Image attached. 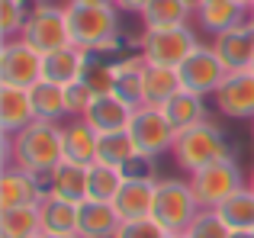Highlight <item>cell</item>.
Returning a JSON list of instances; mask_svg holds the SVG:
<instances>
[{
	"label": "cell",
	"mask_w": 254,
	"mask_h": 238,
	"mask_svg": "<svg viewBox=\"0 0 254 238\" xmlns=\"http://www.w3.org/2000/svg\"><path fill=\"white\" fill-rule=\"evenodd\" d=\"M126 174L123 168H113V164H90L87 168V200H100V203H113L116 193L123 190Z\"/></svg>",
	"instance_id": "obj_29"
},
{
	"label": "cell",
	"mask_w": 254,
	"mask_h": 238,
	"mask_svg": "<svg viewBox=\"0 0 254 238\" xmlns=\"http://www.w3.org/2000/svg\"><path fill=\"white\" fill-rule=\"evenodd\" d=\"M155 196H158V177H126V183L116 193L113 206H116L123 222L148 219L155 213Z\"/></svg>",
	"instance_id": "obj_12"
},
{
	"label": "cell",
	"mask_w": 254,
	"mask_h": 238,
	"mask_svg": "<svg viewBox=\"0 0 254 238\" xmlns=\"http://www.w3.org/2000/svg\"><path fill=\"white\" fill-rule=\"evenodd\" d=\"M251 26H254V13H251Z\"/></svg>",
	"instance_id": "obj_48"
},
{
	"label": "cell",
	"mask_w": 254,
	"mask_h": 238,
	"mask_svg": "<svg viewBox=\"0 0 254 238\" xmlns=\"http://www.w3.org/2000/svg\"><path fill=\"white\" fill-rule=\"evenodd\" d=\"M71 45L87 55H110L119 49V10L116 6H87V3H64Z\"/></svg>",
	"instance_id": "obj_2"
},
{
	"label": "cell",
	"mask_w": 254,
	"mask_h": 238,
	"mask_svg": "<svg viewBox=\"0 0 254 238\" xmlns=\"http://www.w3.org/2000/svg\"><path fill=\"white\" fill-rule=\"evenodd\" d=\"M132 116H135V107L119 100L116 94H100L93 97V103L87 107L81 119H87L100 135H106V132H126L132 125Z\"/></svg>",
	"instance_id": "obj_16"
},
{
	"label": "cell",
	"mask_w": 254,
	"mask_h": 238,
	"mask_svg": "<svg viewBox=\"0 0 254 238\" xmlns=\"http://www.w3.org/2000/svg\"><path fill=\"white\" fill-rule=\"evenodd\" d=\"M171 155H174V161H177L180 171L196 174V171L209 168V164H219V161H225V158H232V145H229V138H225V132L219 129L212 119H206V122L193 125V129L180 132V135L174 138Z\"/></svg>",
	"instance_id": "obj_3"
},
{
	"label": "cell",
	"mask_w": 254,
	"mask_h": 238,
	"mask_svg": "<svg viewBox=\"0 0 254 238\" xmlns=\"http://www.w3.org/2000/svg\"><path fill=\"white\" fill-rule=\"evenodd\" d=\"M39 216H42V232L52 235H77V216H81V203L62 200L55 193H45L39 203Z\"/></svg>",
	"instance_id": "obj_22"
},
{
	"label": "cell",
	"mask_w": 254,
	"mask_h": 238,
	"mask_svg": "<svg viewBox=\"0 0 254 238\" xmlns=\"http://www.w3.org/2000/svg\"><path fill=\"white\" fill-rule=\"evenodd\" d=\"M251 138H254V119H251Z\"/></svg>",
	"instance_id": "obj_47"
},
{
	"label": "cell",
	"mask_w": 254,
	"mask_h": 238,
	"mask_svg": "<svg viewBox=\"0 0 254 238\" xmlns=\"http://www.w3.org/2000/svg\"><path fill=\"white\" fill-rule=\"evenodd\" d=\"M193 3L196 0H151L142 13L145 29H171V26H187L193 16Z\"/></svg>",
	"instance_id": "obj_25"
},
{
	"label": "cell",
	"mask_w": 254,
	"mask_h": 238,
	"mask_svg": "<svg viewBox=\"0 0 254 238\" xmlns=\"http://www.w3.org/2000/svg\"><path fill=\"white\" fill-rule=\"evenodd\" d=\"M248 187H254V168H251V183H248Z\"/></svg>",
	"instance_id": "obj_43"
},
{
	"label": "cell",
	"mask_w": 254,
	"mask_h": 238,
	"mask_svg": "<svg viewBox=\"0 0 254 238\" xmlns=\"http://www.w3.org/2000/svg\"><path fill=\"white\" fill-rule=\"evenodd\" d=\"M184 235L187 238H232V229L216 216V209H203Z\"/></svg>",
	"instance_id": "obj_34"
},
{
	"label": "cell",
	"mask_w": 254,
	"mask_h": 238,
	"mask_svg": "<svg viewBox=\"0 0 254 238\" xmlns=\"http://www.w3.org/2000/svg\"><path fill=\"white\" fill-rule=\"evenodd\" d=\"M251 13H254V0H251Z\"/></svg>",
	"instance_id": "obj_49"
},
{
	"label": "cell",
	"mask_w": 254,
	"mask_h": 238,
	"mask_svg": "<svg viewBox=\"0 0 254 238\" xmlns=\"http://www.w3.org/2000/svg\"><path fill=\"white\" fill-rule=\"evenodd\" d=\"M148 3L151 0H113V6H116L119 13H132V16H142Z\"/></svg>",
	"instance_id": "obj_38"
},
{
	"label": "cell",
	"mask_w": 254,
	"mask_h": 238,
	"mask_svg": "<svg viewBox=\"0 0 254 238\" xmlns=\"http://www.w3.org/2000/svg\"><path fill=\"white\" fill-rule=\"evenodd\" d=\"M32 49H39L42 55L55 49H64L71 45V32H68V16H64V6H55V3H32V13H29V23H26L23 36Z\"/></svg>",
	"instance_id": "obj_6"
},
{
	"label": "cell",
	"mask_w": 254,
	"mask_h": 238,
	"mask_svg": "<svg viewBox=\"0 0 254 238\" xmlns=\"http://www.w3.org/2000/svg\"><path fill=\"white\" fill-rule=\"evenodd\" d=\"M232 238H254V232H232Z\"/></svg>",
	"instance_id": "obj_41"
},
{
	"label": "cell",
	"mask_w": 254,
	"mask_h": 238,
	"mask_svg": "<svg viewBox=\"0 0 254 238\" xmlns=\"http://www.w3.org/2000/svg\"><path fill=\"white\" fill-rule=\"evenodd\" d=\"M42 232V216L39 206H16L0 209V238H26Z\"/></svg>",
	"instance_id": "obj_31"
},
{
	"label": "cell",
	"mask_w": 254,
	"mask_h": 238,
	"mask_svg": "<svg viewBox=\"0 0 254 238\" xmlns=\"http://www.w3.org/2000/svg\"><path fill=\"white\" fill-rule=\"evenodd\" d=\"M212 103L225 119H254V71H229Z\"/></svg>",
	"instance_id": "obj_11"
},
{
	"label": "cell",
	"mask_w": 254,
	"mask_h": 238,
	"mask_svg": "<svg viewBox=\"0 0 254 238\" xmlns=\"http://www.w3.org/2000/svg\"><path fill=\"white\" fill-rule=\"evenodd\" d=\"M196 193L199 206L203 209H216L225 196H232L238 187H245V177H242V168H238L235 158H225L219 164H209V168L196 171V174L187 177Z\"/></svg>",
	"instance_id": "obj_7"
},
{
	"label": "cell",
	"mask_w": 254,
	"mask_h": 238,
	"mask_svg": "<svg viewBox=\"0 0 254 238\" xmlns=\"http://www.w3.org/2000/svg\"><path fill=\"white\" fill-rule=\"evenodd\" d=\"M155 161L158 158H148V155H135L129 164L123 168L126 177H155Z\"/></svg>",
	"instance_id": "obj_37"
},
{
	"label": "cell",
	"mask_w": 254,
	"mask_h": 238,
	"mask_svg": "<svg viewBox=\"0 0 254 238\" xmlns=\"http://www.w3.org/2000/svg\"><path fill=\"white\" fill-rule=\"evenodd\" d=\"M193 16H196L199 29H206L209 36H219L225 29H235V26L248 23L251 10L242 0H196L193 3Z\"/></svg>",
	"instance_id": "obj_14"
},
{
	"label": "cell",
	"mask_w": 254,
	"mask_h": 238,
	"mask_svg": "<svg viewBox=\"0 0 254 238\" xmlns=\"http://www.w3.org/2000/svg\"><path fill=\"white\" fill-rule=\"evenodd\" d=\"M45 196V187L29 174V171L6 164L0 174V209H16V206H39Z\"/></svg>",
	"instance_id": "obj_15"
},
{
	"label": "cell",
	"mask_w": 254,
	"mask_h": 238,
	"mask_svg": "<svg viewBox=\"0 0 254 238\" xmlns=\"http://www.w3.org/2000/svg\"><path fill=\"white\" fill-rule=\"evenodd\" d=\"M168 232H164L161 226H158L155 219H132V222H123L119 226V232H116V238H164Z\"/></svg>",
	"instance_id": "obj_36"
},
{
	"label": "cell",
	"mask_w": 254,
	"mask_h": 238,
	"mask_svg": "<svg viewBox=\"0 0 254 238\" xmlns=\"http://www.w3.org/2000/svg\"><path fill=\"white\" fill-rule=\"evenodd\" d=\"M142 68H145V58L135 55V58H123L116 61V87L113 94L119 100H126L129 107H145V87H142Z\"/></svg>",
	"instance_id": "obj_27"
},
{
	"label": "cell",
	"mask_w": 254,
	"mask_h": 238,
	"mask_svg": "<svg viewBox=\"0 0 254 238\" xmlns=\"http://www.w3.org/2000/svg\"><path fill=\"white\" fill-rule=\"evenodd\" d=\"M42 81V52L32 49L26 39H10L0 45V84L26 87Z\"/></svg>",
	"instance_id": "obj_9"
},
{
	"label": "cell",
	"mask_w": 254,
	"mask_h": 238,
	"mask_svg": "<svg viewBox=\"0 0 254 238\" xmlns=\"http://www.w3.org/2000/svg\"><path fill=\"white\" fill-rule=\"evenodd\" d=\"M84 61H87V52H81L77 45H64V49L49 52V55H42V81H52V84L64 87V84L81 77Z\"/></svg>",
	"instance_id": "obj_23"
},
{
	"label": "cell",
	"mask_w": 254,
	"mask_h": 238,
	"mask_svg": "<svg viewBox=\"0 0 254 238\" xmlns=\"http://www.w3.org/2000/svg\"><path fill=\"white\" fill-rule=\"evenodd\" d=\"M129 132L138 145V155H148V158L168 155L174 148V138H177V132L168 122V116L161 113V107H138Z\"/></svg>",
	"instance_id": "obj_10"
},
{
	"label": "cell",
	"mask_w": 254,
	"mask_h": 238,
	"mask_svg": "<svg viewBox=\"0 0 254 238\" xmlns=\"http://www.w3.org/2000/svg\"><path fill=\"white\" fill-rule=\"evenodd\" d=\"M251 71H254V64H251Z\"/></svg>",
	"instance_id": "obj_50"
},
{
	"label": "cell",
	"mask_w": 254,
	"mask_h": 238,
	"mask_svg": "<svg viewBox=\"0 0 254 238\" xmlns=\"http://www.w3.org/2000/svg\"><path fill=\"white\" fill-rule=\"evenodd\" d=\"M29 0H0V32H3V42L19 39L29 23Z\"/></svg>",
	"instance_id": "obj_33"
},
{
	"label": "cell",
	"mask_w": 254,
	"mask_h": 238,
	"mask_svg": "<svg viewBox=\"0 0 254 238\" xmlns=\"http://www.w3.org/2000/svg\"><path fill=\"white\" fill-rule=\"evenodd\" d=\"M62 135H64V161L84 164V168L97 164L100 132L87 119H68V122H62Z\"/></svg>",
	"instance_id": "obj_17"
},
{
	"label": "cell",
	"mask_w": 254,
	"mask_h": 238,
	"mask_svg": "<svg viewBox=\"0 0 254 238\" xmlns=\"http://www.w3.org/2000/svg\"><path fill=\"white\" fill-rule=\"evenodd\" d=\"M203 213L190 180L180 177H158V196H155V213L151 219L171 235H184L193 226V219Z\"/></svg>",
	"instance_id": "obj_4"
},
{
	"label": "cell",
	"mask_w": 254,
	"mask_h": 238,
	"mask_svg": "<svg viewBox=\"0 0 254 238\" xmlns=\"http://www.w3.org/2000/svg\"><path fill=\"white\" fill-rule=\"evenodd\" d=\"M29 3H49V0H29Z\"/></svg>",
	"instance_id": "obj_44"
},
{
	"label": "cell",
	"mask_w": 254,
	"mask_h": 238,
	"mask_svg": "<svg viewBox=\"0 0 254 238\" xmlns=\"http://www.w3.org/2000/svg\"><path fill=\"white\" fill-rule=\"evenodd\" d=\"M177 71H180L184 87L193 90V94H199V97H212L222 87V81L229 77V68H225L222 58L216 55V49H212V45H203V42L184 58V64H180Z\"/></svg>",
	"instance_id": "obj_8"
},
{
	"label": "cell",
	"mask_w": 254,
	"mask_h": 238,
	"mask_svg": "<svg viewBox=\"0 0 254 238\" xmlns=\"http://www.w3.org/2000/svg\"><path fill=\"white\" fill-rule=\"evenodd\" d=\"M29 122H36L29 90L13 87V84H0V129H3V135H16Z\"/></svg>",
	"instance_id": "obj_18"
},
{
	"label": "cell",
	"mask_w": 254,
	"mask_h": 238,
	"mask_svg": "<svg viewBox=\"0 0 254 238\" xmlns=\"http://www.w3.org/2000/svg\"><path fill=\"white\" fill-rule=\"evenodd\" d=\"M138 155V145L132 138V132H106L100 135V145H97V161L103 164H113V168H126L132 158Z\"/></svg>",
	"instance_id": "obj_30"
},
{
	"label": "cell",
	"mask_w": 254,
	"mask_h": 238,
	"mask_svg": "<svg viewBox=\"0 0 254 238\" xmlns=\"http://www.w3.org/2000/svg\"><path fill=\"white\" fill-rule=\"evenodd\" d=\"M164 238H187V235H171V232H168V235H164Z\"/></svg>",
	"instance_id": "obj_42"
},
{
	"label": "cell",
	"mask_w": 254,
	"mask_h": 238,
	"mask_svg": "<svg viewBox=\"0 0 254 238\" xmlns=\"http://www.w3.org/2000/svg\"><path fill=\"white\" fill-rule=\"evenodd\" d=\"M42 238H81V235H52V232H42Z\"/></svg>",
	"instance_id": "obj_40"
},
{
	"label": "cell",
	"mask_w": 254,
	"mask_h": 238,
	"mask_svg": "<svg viewBox=\"0 0 254 238\" xmlns=\"http://www.w3.org/2000/svg\"><path fill=\"white\" fill-rule=\"evenodd\" d=\"M81 81L97 97L100 94H113V87H116V61H110L106 55H87Z\"/></svg>",
	"instance_id": "obj_32"
},
{
	"label": "cell",
	"mask_w": 254,
	"mask_h": 238,
	"mask_svg": "<svg viewBox=\"0 0 254 238\" xmlns=\"http://www.w3.org/2000/svg\"><path fill=\"white\" fill-rule=\"evenodd\" d=\"M29 100L32 110H36V119L42 122H62L68 116V107H64V87L52 81H39L29 87Z\"/></svg>",
	"instance_id": "obj_28"
},
{
	"label": "cell",
	"mask_w": 254,
	"mask_h": 238,
	"mask_svg": "<svg viewBox=\"0 0 254 238\" xmlns=\"http://www.w3.org/2000/svg\"><path fill=\"white\" fill-rule=\"evenodd\" d=\"M26 238H42V232H39V235H26Z\"/></svg>",
	"instance_id": "obj_46"
},
{
	"label": "cell",
	"mask_w": 254,
	"mask_h": 238,
	"mask_svg": "<svg viewBox=\"0 0 254 238\" xmlns=\"http://www.w3.org/2000/svg\"><path fill=\"white\" fill-rule=\"evenodd\" d=\"M6 138V164L29 171L45 190L52 183V171L64 161V135H62V122H29L26 129H19L16 135H3Z\"/></svg>",
	"instance_id": "obj_1"
},
{
	"label": "cell",
	"mask_w": 254,
	"mask_h": 238,
	"mask_svg": "<svg viewBox=\"0 0 254 238\" xmlns=\"http://www.w3.org/2000/svg\"><path fill=\"white\" fill-rule=\"evenodd\" d=\"M93 90L87 87V84L77 77V81H71V84H64V107H68V116L71 119H81L87 113V107L93 103Z\"/></svg>",
	"instance_id": "obj_35"
},
{
	"label": "cell",
	"mask_w": 254,
	"mask_h": 238,
	"mask_svg": "<svg viewBox=\"0 0 254 238\" xmlns=\"http://www.w3.org/2000/svg\"><path fill=\"white\" fill-rule=\"evenodd\" d=\"M119 219L113 203H100V200H84L81 203V216H77V235L81 238H116Z\"/></svg>",
	"instance_id": "obj_19"
},
{
	"label": "cell",
	"mask_w": 254,
	"mask_h": 238,
	"mask_svg": "<svg viewBox=\"0 0 254 238\" xmlns=\"http://www.w3.org/2000/svg\"><path fill=\"white\" fill-rule=\"evenodd\" d=\"M142 87H145V107H164L174 94L184 90L180 71L171 64H151L145 61L142 68Z\"/></svg>",
	"instance_id": "obj_20"
},
{
	"label": "cell",
	"mask_w": 254,
	"mask_h": 238,
	"mask_svg": "<svg viewBox=\"0 0 254 238\" xmlns=\"http://www.w3.org/2000/svg\"><path fill=\"white\" fill-rule=\"evenodd\" d=\"M216 216L232 232H254V187H238L216 206Z\"/></svg>",
	"instance_id": "obj_24"
},
{
	"label": "cell",
	"mask_w": 254,
	"mask_h": 238,
	"mask_svg": "<svg viewBox=\"0 0 254 238\" xmlns=\"http://www.w3.org/2000/svg\"><path fill=\"white\" fill-rule=\"evenodd\" d=\"M161 113L168 116V122L174 125V132H187V129H193V125H199V122H206V97H199V94H193V90H180V94H174L168 103L161 107Z\"/></svg>",
	"instance_id": "obj_21"
},
{
	"label": "cell",
	"mask_w": 254,
	"mask_h": 238,
	"mask_svg": "<svg viewBox=\"0 0 254 238\" xmlns=\"http://www.w3.org/2000/svg\"><path fill=\"white\" fill-rule=\"evenodd\" d=\"M74 3H87V6H113V0H74Z\"/></svg>",
	"instance_id": "obj_39"
},
{
	"label": "cell",
	"mask_w": 254,
	"mask_h": 238,
	"mask_svg": "<svg viewBox=\"0 0 254 238\" xmlns=\"http://www.w3.org/2000/svg\"><path fill=\"white\" fill-rule=\"evenodd\" d=\"M199 45L190 26H171V29H142L138 36V55L151 64H171L180 68L184 58Z\"/></svg>",
	"instance_id": "obj_5"
},
{
	"label": "cell",
	"mask_w": 254,
	"mask_h": 238,
	"mask_svg": "<svg viewBox=\"0 0 254 238\" xmlns=\"http://www.w3.org/2000/svg\"><path fill=\"white\" fill-rule=\"evenodd\" d=\"M209 45L216 49V55L222 58V64L229 71H248L254 64V26H251V19L235 26V29H225L219 36H212Z\"/></svg>",
	"instance_id": "obj_13"
},
{
	"label": "cell",
	"mask_w": 254,
	"mask_h": 238,
	"mask_svg": "<svg viewBox=\"0 0 254 238\" xmlns=\"http://www.w3.org/2000/svg\"><path fill=\"white\" fill-rule=\"evenodd\" d=\"M45 193H55L62 200H71V203H84L87 200V168L74 164V161H62L52 171V183Z\"/></svg>",
	"instance_id": "obj_26"
},
{
	"label": "cell",
	"mask_w": 254,
	"mask_h": 238,
	"mask_svg": "<svg viewBox=\"0 0 254 238\" xmlns=\"http://www.w3.org/2000/svg\"><path fill=\"white\" fill-rule=\"evenodd\" d=\"M242 3H245V6H248V10H251V0H242Z\"/></svg>",
	"instance_id": "obj_45"
}]
</instances>
